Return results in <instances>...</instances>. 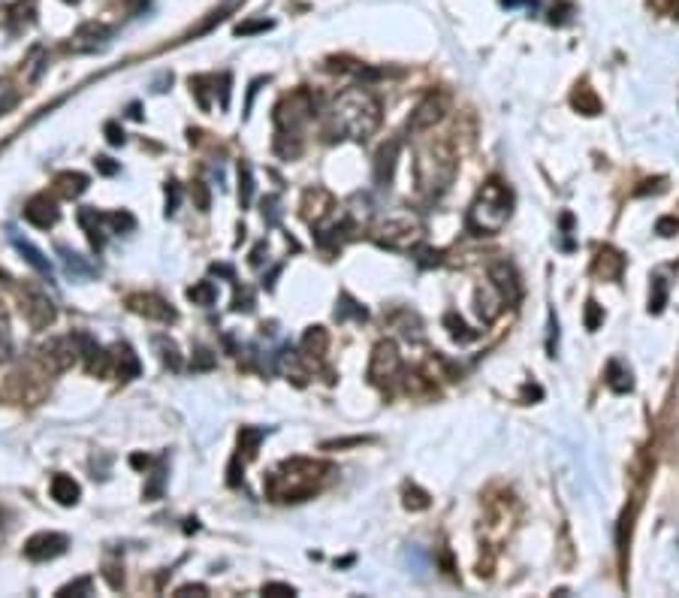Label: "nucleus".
I'll return each instance as SVG.
<instances>
[{
	"label": "nucleus",
	"mask_w": 679,
	"mask_h": 598,
	"mask_svg": "<svg viewBox=\"0 0 679 598\" xmlns=\"http://www.w3.org/2000/svg\"><path fill=\"white\" fill-rule=\"evenodd\" d=\"M187 297L194 302H199V306H211V302L218 299V290H214L211 281H199V284H194L187 290Z\"/></svg>",
	"instance_id": "c85d7f7f"
},
{
	"label": "nucleus",
	"mask_w": 679,
	"mask_h": 598,
	"mask_svg": "<svg viewBox=\"0 0 679 598\" xmlns=\"http://www.w3.org/2000/svg\"><path fill=\"white\" fill-rule=\"evenodd\" d=\"M214 366V357L211 351H206V347H199L197 351V360H194V369H211Z\"/></svg>",
	"instance_id": "a18cd8bd"
},
{
	"label": "nucleus",
	"mask_w": 679,
	"mask_h": 598,
	"mask_svg": "<svg viewBox=\"0 0 679 598\" xmlns=\"http://www.w3.org/2000/svg\"><path fill=\"white\" fill-rule=\"evenodd\" d=\"M66 4H76V0H66Z\"/></svg>",
	"instance_id": "6e6d98bb"
},
{
	"label": "nucleus",
	"mask_w": 679,
	"mask_h": 598,
	"mask_svg": "<svg viewBox=\"0 0 679 598\" xmlns=\"http://www.w3.org/2000/svg\"><path fill=\"white\" fill-rule=\"evenodd\" d=\"M112 360H115V369H118V378L124 381H133V378H139V357L133 354V347L130 345H115V354H112Z\"/></svg>",
	"instance_id": "f3484780"
},
{
	"label": "nucleus",
	"mask_w": 679,
	"mask_h": 598,
	"mask_svg": "<svg viewBox=\"0 0 679 598\" xmlns=\"http://www.w3.org/2000/svg\"><path fill=\"white\" fill-rule=\"evenodd\" d=\"M190 592L206 595V586H181V590H178V595H190Z\"/></svg>",
	"instance_id": "3c124183"
},
{
	"label": "nucleus",
	"mask_w": 679,
	"mask_h": 598,
	"mask_svg": "<svg viewBox=\"0 0 679 598\" xmlns=\"http://www.w3.org/2000/svg\"><path fill=\"white\" fill-rule=\"evenodd\" d=\"M194 197H197V206L199 212H209V190L202 182H194Z\"/></svg>",
	"instance_id": "79ce46f5"
},
{
	"label": "nucleus",
	"mask_w": 679,
	"mask_h": 598,
	"mask_svg": "<svg viewBox=\"0 0 679 598\" xmlns=\"http://www.w3.org/2000/svg\"><path fill=\"white\" fill-rule=\"evenodd\" d=\"M501 4H504V6H516V4H531V6H535L538 0H501Z\"/></svg>",
	"instance_id": "864d4df0"
},
{
	"label": "nucleus",
	"mask_w": 679,
	"mask_h": 598,
	"mask_svg": "<svg viewBox=\"0 0 679 598\" xmlns=\"http://www.w3.org/2000/svg\"><path fill=\"white\" fill-rule=\"evenodd\" d=\"M655 230H658L661 236H673L679 230V221L676 218H661L658 224H655Z\"/></svg>",
	"instance_id": "c03bdc74"
},
{
	"label": "nucleus",
	"mask_w": 679,
	"mask_h": 598,
	"mask_svg": "<svg viewBox=\"0 0 679 598\" xmlns=\"http://www.w3.org/2000/svg\"><path fill=\"white\" fill-rule=\"evenodd\" d=\"M73 342H76V351L85 357L91 375H94V372L103 375V372L109 369V360H112V354H106V347H100L88 333H73Z\"/></svg>",
	"instance_id": "f8f14e48"
},
{
	"label": "nucleus",
	"mask_w": 679,
	"mask_h": 598,
	"mask_svg": "<svg viewBox=\"0 0 679 598\" xmlns=\"http://www.w3.org/2000/svg\"><path fill=\"white\" fill-rule=\"evenodd\" d=\"M79 495H82V490H79V483L73 478H66V475L52 478V499L58 505H76Z\"/></svg>",
	"instance_id": "6ab92c4d"
},
{
	"label": "nucleus",
	"mask_w": 679,
	"mask_h": 598,
	"mask_svg": "<svg viewBox=\"0 0 679 598\" xmlns=\"http://www.w3.org/2000/svg\"><path fill=\"white\" fill-rule=\"evenodd\" d=\"M420 163H417V173H420V185L432 194H441L450 178H453V151L447 149V142L429 145V149H420Z\"/></svg>",
	"instance_id": "20e7f679"
},
{
	"label": "nucleus",
	"mask_w": 679,
	"mask_h": 598,
	"mask_svg": "<svg viewBox=\"0 0 679 598\" xmlns=\"http://www.w3.org/2000/svg\"><path fill=\"white\" fill-rule=\"evenodd\" d=\"M381 127V103L362 88H347L332 106V130L347 139H368Z\"/></svg>",
	"instance_id": "f257e3e1"
},
{
	"label": "nucleus",
	"mask_w": 679,
	"mask_h": 598,
	"mask_svg": "<svg viewBox=\"0 0 679 598\" xmlns=\"http://www.w3.org/2000/svg\"><path fill=\"white\" fill-rule=\"evenodd\" d=\"M326 466L320 462H308V459H290L284 462L275 475L269 478V495L278 502H299L305 495H311L317 487V475Z\"/></svg>",
	"instance_id": "7ed1b4c3"
},
{
	"label": "nucleus",
	"mask_w": 679,
	"mask_h": 598,
	"mask_svg": "<svg viewBox=\"0 0 679 598\" xmlns=\"http://www.w3.org/2000/svg\"><path fill=\"white\" fill-rule=\"evenodd\" d=\"M571 103H574L576 109H580L583 115H598V112H601V100H598V97L592 94V88H588V85H580V88H576L574 97H571Z\"/></svg>",
	"instance_id": "b1692460"
},
{
	"label": "nucleus",
	"mask_w": 679,
	"mask_h": 598,
	"mask_svg": "<svg viewBox=\"0 0 679 598\" xmlns=\"http://www.w3.org/2000/svg\"><path fill=\"white\" fill-rule=\"evenodd\" d=\"M272 28V21H242V25L239 28H236V33H239V37H248V33H260V30H269Z\"/></svg>",
	"instance_id": "c9c22d12"
},
{
	"label": "nucleus",
	"mask_w": 679,
	"mask_h": 598,
	"mask_svg": "<svg viewBox=\"0 0 679 598\" xmlns=\"http://www.w3.org/2000/svg\"><path fill=\"white\" fill-rule=\"evenodd\" d=\"M347 314H356V318H366V309H359L356 302H350V299L344 297V309H338V311H335V318H338V321H344Z\"/></svg>",
	"instance_id": "a19ab883"
},
{
	"label": "nucleus",
	"mask_w": 679,
	"mask_h": 598,
	"mask_svg": "<svg viewBox=\"0 0 679 598\" xmlns=\"http://www.w3.org/2000/svg\"><path fill=\"white\" fill-rule=\"evenodd\" d=\"M130 118H142V112H139V103H133V106H130Z\"/></svg>",
	"instance_id": "5fc2aeb1"
},
{
	"label": "nucleus",
	"mask_w": 679,
	"mask_h": 598,
	"mask_svg": "<svg viewBox=\"0 0 679 598\" xmlns=\"http://www.w3.org/2000/svg\"><path fill=\"white\" fill-rule=\"evenodd\" d=\"M149 4H151V0H124V6H127V13H130V16H139Z\"/></svg>",
	"instance_id": "8fccbe9b"
},
{
	"label": "nucleus",
	"mask_w": 679,
	"mask_h": 598,
	"mask_svg": "<svg viewBox=\"0 0 679 598\" xmlns=\"http://www.w3.org/2000/svg\"><path fill=\"white\" fill-rule=\"evenodd\" d=\"M66 547H70V538H66V535H61V532H40V535H33L25 544V556L33 559V562H49V559L64 556Z\"/></svg>",
	"instance_id": "39448f33"
},
{
	"label": "nucleus",
	"mask_w": 679,
	"mask_h": 598,
	"mask_svg": "<svg viewBox=\"0 0 679 598\" xmlns=\"http://www.w3.org/2000/svg\"><path fill=\"white\" fill-rule=\"evenodd\" d=\"M9 354H13V335H9V323L6 314L0 311V363H6Z\"/></svg>",
	"instance_id": "c756f323"
},
{
	"label": "nucleus",
	"mask_w": 679,
	"mask_h": 598,
	"mask_svg": "<svg viewBox=\"0 0 679 598\" xmlns=\"http://www.w3.org/2000/svg\"><path fill=\"white\" fill-rule=\"evenodd\" d=\"M16 100H18L16 88H9V82H4V79H0V115L13 109V106H16Z\"/></svg>",
	"instance_id": "2f4dec72"
},
{
	"label": "nucleus",
	"mask_w": 679,
	"mask_h": 598,
	"mask_svg": "<svg viewBox=\"0 0 679 598\" xmlns=\"http://www.w3.org/2000/svg\"><path fill=\"white\" fill-rule=\"evenodd\" d=\"M21 311L33 326H49L54 321V306L49 302V297L30 284H25V290H21Z\"/></svg>",
	"instance_id": "0eeeda50"
},
{
	"label": "nucleus",
	"mask_w": 679,
	"mask_h": 598,
	"mask_svg": "<svg viewBox=\"0 0 679 598\" xmlns=\"http://www.w3.org/2000/svg\"><path fill=\"white\" fill-rule=\"evenodd\" d=\"M25 218L33 224V227L49 230V227H54V224L61 221V209H58V202H54V200H49V194H37V197L28 200Z\"/></svg>",
	"instance_id": "1a4fd4ad"
},
{
	"label": "nucleus",
	"mask_w": 679,
	"mask_h": 598,
	"mask_svg": "<svg viewBox=\"0 0 679 598\" xmlns=\"http://www.w3.org/2000/svg\"><path fill=\"white\" fill-rule=\"evenodd\" d=\"M30 64H33V67H30L28 79H30V82H37L40 73L45 70V52H42V49H33V61H30Z\"/></svg>",
	"instance_id": "e433bc0d"
},
{
	"label": "nucleus",
	"mask_w": 679,
	"mask_h": 598,
	"mask_svg": "<svg viewBox=\"0 0 679 598\" xmlns=\"http://www.w3.org/2000/svg\"><path fill=\"white\" fill-rule=\"evenodd\" d=\"M405 505L414 511H423V507H429V495L420 490H405Z\"/></svg>",
	"instance_id": "72a5a7b5"
},
{
	"label": "nucleus",
	"mask_w": 679,
	"mask_h": 598,
	"mask_svg": "<svg viewBox=\"0 0 679 598\" xmlns=\"http://www.w3.org/2000/svg\"><path fill=\"white\" fill-rule=\"evenodd\" d=\"M323 347H326V333L320 330V326H314V330H308L305 333V338H302V351L308 354V357H320L323 354Z\"/></svg>",
	"instance_id": "bb28decb"
},
{
	"label": "nucleus",
	"mask_w": 679,
	"mask_h": 598,
	"mask_svg": "<svg viewBox=\"0 0 679 598\" xmlns=\"http://www.w3.org/2000/svg\"><path fill=\"white\" fill-rule=\"evenodd\" d=\"M601 321H604V311H601V306L588 299V302H586V330H592V333H595L598 326H601Z\"/></svg>",
	"instance_id": "7c9ffc66"
},
{
	"label": "nucleus",
	"mask_w": 679,
	"mask_h": 598,
	"mask_svg": "<svg viewBox=\"0 0 679 598\" xmlns=\"http://www.w3.org/2000/svg\"><path fill=\"white\" fill-rule=\"evenodd\" d=\"M9 239H13V245L18 248V254L21 257H25V260L33 266V269H37V272L40 275H45V278H52V263H49V257H45L42 251H40V248L37 245H30L28 239H21V236L16 233V230H9Z\"/></svg>",
	"instance_id": "2eb2a0df"
},
{
	"label": "nucleus",
	"mask_w": 679,
	"mask_h": 598,
	"mask_svg": "<svg viewBox=\"0 0 679 598\" xmlns=\"http://www.w3.org/2000/svg\"><path fill=\"white\" fill-rule=\"evenodd\" d=\"M54 185H58V190L66 200H73V197H82L88 190V176H82V173H61L58 178H54Z\"/></svg>",
	"instance_id": "5701e85b"
},
{
	"label": "nucleus",
	"mask_w": 679,
	"mask_h": 598,
	"mask_svg": "<svg viewBox=\"0 0 679 598\" xmlns=\"http://www.w3.org/2000/svg\"><path fill=\"white\" fill-rule=\"evenodd\" d=\"M178 197H181V190L175 182H169L166 188V215H175V206H178Z\"/></svg>",
	"instance_id": "58836bf2"
},
{
	"label": "nucleus",
	"mask_w": 679,
	"mask_h": 598,
	"mask_svg": "<svg viewBox=\"0 0 679 598\" xmlns=\"http://www.w3.org/2000/svg\"><path fill=\"white\" fill-rule=\"evenodd\" d=\"M607 387L613 393H628L631 390V372L622 369L619 363H610L607 366Z\"/></svg>",
	"instance_id": "a878e982"
},
{
	"label": "nucleus",
	"mask_w": 679,
	"mask_h": 598,
	"mask_svg": "<svg viewBox=\"0 0 679 598\" xmlns=\"http://www.w3.org/2000/svg\"><path fill=\"white\" fill-rule=\"evenodd\" d=\"M221 106H230V73L221 76Z\"/></svg>",
	"instance_id": "09e8293b"
},
{
	"label": "nucleus",
	"mask_w": 679,
	"mask_h": 598,
	"mask_svg": "<svg viewBox=\"0 0 679 598\" xmlns=\"http://www.w3.org/2000/svg\"><path fill=\"white\" fill-rule=\"evenodd\" d=\"M58 254L64 257L66 272H70V275H76V278H91V275L97 272V269L91 266V263H85V257H82V254L70 251V248H66V245H58Z\"/></svg>",
	"instance_id": "4be33fe9"
},
{
	"label": "nucleus",
	"mask_w": 679,
	"mask_h": 598,
	"mask_svg": "<svg viewBox=\"0 0 679 598\" xmlns=\"http://www.w3.org/2000/svg\"><path fill=\"white\" fill-rule=\"evenodd\" d=\"M91 590H94V580L82 577V580H76V583H66L58 595H91Z\"/></svg>",
	"instance_id": "473e14b6"
},
{
	"label": "nucleus",
	"mask_w": 679,
	"mask_h": 598,
	"mask_svg": "<svg viewBox=\"0 0 679 598\" xmlns=\"http://www.w3.org/2000/svg\"><path fill=\"white\" fill-rule=\"evenodd\" d=\"M127 306H130L136 314H145V318L161 321V323H169V321H175V318H178L175 309L169 306L166 299L154 297V293H136V297L127 299Z\"/></svg>",
	"instance_id": "6e6552de"
},
{
	"label": "nucleus",
	"mask_w": 679,
	"mask_h": 598,
	"mask_svg": "<svg viewBox=\"0 0 679 598\" xmlns=\"http://www.w3.org/2000/svg\"><path fill=\"white\" fill-rule=\"evenodd\" d=\"M444 321H447V326H453V330H450V333H453V335H456V338H462V342H465V338H474V333H465V330H468V326H465V323H462V321H456V314H447V318H444Z\"/></svg>",
	"instance_id": "4c0bfd02"
},
{
	"label": "nucleus",
	"mask_w": 679,
	"mask_h": 598,
	"mask_svg": "<svg viewBox=\"0 0 679 598\" xmlns=\"http://www.w3.org/2000/svg\"><path fill=\"white\" fill-rule=\"evenodd\" d=\"M109 40H112V28L100 25V21H88V25H82L70 37V52H76V54L100 52L109 46Z\"/></svg>",
	"instance_id": "423d86ee"
},
{
	"label": "nucleus",
	"mask_w": 679,
	"mask_h": 598,
	"mask_svg": "<svg viewBox=\"0 0 679 598\" xmlns=\"http://www.w3.org/2000/svg\"><path fill=\"white\" fill-rule=\"evenodd\" d=\"M395 157H399V139H390V142L378 151V163H375V178H378L381 185H387L390 178H393Z\"/></svg>",
	"instance_id": "a211bd4d"
},
{
	"label": "nucleus",
	"mask_w": 679,
	"mask_h": 598,
	"mask_svg": "<svg viewBox=\"0 0 679 598\" xmlns=\"http://www.w3.org/2000/svg\"><path fill=\"white\" fill-rule=\"evenodd\" d=\"M106 139L112 145H124V130L118 127V124H106Z\"/></svg>",
	"instance_id": "de8ad7c7"
},
{
	"label": "nucleus",
	"mask_w": 679,
	"mask_h": 598,
	"mask_svg": "<svg viewBox=\"0 0 679 598\" xmlns=\"http://www.w3.org/2000/svg\"><path fill=\"white\" fill-rule=\"evenodd\" d=\"M251 197H254L251 166H248V163H239V202H242V209L251 206Z\"/></svg>",
	"instance_id": "cd10ccee"
},
{
	"label": "nucleus",
	"mask_w": 679,
	"mask_h": 598,
	"mask_svg": "<svg viewBox=\"0 0 679 598\" xmlns=\"http://www.w3.org/2000/svg\"><path fill=\"white\" fill-rule=\"evenodd\" d=\"M511 206H513V197H511V190H507V185H501L498 178H489L468 209V230L474 236L498 233L507 224V218H511V212H513Z\"/></svg>",
	"instance_id": "f03ea898"
},
{
	"label": "nucleus",
	"mask_w": 679,
	"mask_h": 598,
	"mask_svg": "<svg viewBox=\"0 0 679 598\" xmlns=\"http://www.w3.org/2000/svg\"><path fill=\"white\" fill-rule=\"evenodd\" d=\"M664 299H667V287H664V281L661 278H655V297L649 299V311L658 314L664 309Z\"/></svg>",
	"instance_id": "f704fd0d"
},
{
	"label": "nucleus",
	"mask_w": 679,
	"mask_h": 598,
	"mask_svg": "<svg viewBox=\"0 0 679 598\" xmlns=\"http://www.w3.org/2000/svg\"><path fill=\"white\" fill-rule=\"evenodd\" d=\"M79 224L85 227V233H88V239H91V245L97 248H103L106 245V236H103V215H100L97 209H91V206H85V209H79Z\"/></svg>",
	"instance_id": "dca6fc26"
},
{
	"label": "nucleus",
	"mask_w": 679,
	"mask_h": 598,
	"mask_svg": "<svg viewBox=\"0 0 679 598\" xmlns=\"http://www.w3.org/2000/svg\"><path fill=\"white\" fill-rule=\"evenodd\" d=\"M489 281L495 284V290L501 293V299L504 302H511V306H516L519 297H523V287H519V278L513 272V266L507 263V260H498L489 266Z\"/></svg>",
	"instance_id": "9b49d317"
},
{
	"label": "nucleus",
	"mask_w": 679,
	"mask_h": 598,
	"mask_svg": "<svg viewBox=\"0 0 679 598\" xmlns=\"http://www.w3.org/2000/svg\"><path fill=\"white\" fill-rule=\"evenodd\" d=\"M94 166H97L103 176H115V173H118V163H112V157H97Z\"/></svg>",
	"instance_id": "49530a36"
},
{
	"label": "nucleus",
	"mask_w": 679,
	"mask_h": 598,
	"mask_svg": "<svg viewBox=\"0 0 679 598\" xmlns=\"http://www.w3.org/2000/svg\"><path fill=\"white\" fill-rule=\"evenodd\" d=\"M263 218H266L269 224H278L281 215H278V200H275V197H266V200H263Z\"/></svg>",
	"instance_id": "ea45409f"
},
{
	"label": "nucleus",
	"mask_w": 679,
	"mask_h": 598,
	"mask_svg": "<svg viewBox=\"0 0 679 598\" xmlns=\"http://www.w3.org/2000/svg\"><path fill=\"white\" fill-rule=\"evenodd\" d=\"M444 118V103H441L438 97H426L420 106H417L411 112V121H407V130H429V127H435V124Z\"/></svg>",
	"instance_id": "4468645a"
},
{
	"label": "nucleus",
	"mask_w": 679,
	"mask_h": 598,
	"mask_svg": "<svg viewBox=\"0 0 679 598\" xmlns=\"http://www.w3.org/2000/svg\"><path fill=\"white\" fill-rule=\"evenodd\" d=\"M275 592H281V595H296V590H293V586H287V583H266V586H263V595H275Z\"/></svg>",
	"instance_id": "37998d69"
},
{
	"label": "nucleus",
	"mask_w": 679,
	"mask_h": 598,
	"mask_svg": "<svg viewBox=\"0 0 679 598\" xmlns=\"http://www.w3.org/2000/svg\"><path fill=\"white\" fill-rule=\"evenodd\" d=\"M40 354L45 360V366H49L52 372H64V369H70L73 366V360H76V342H73V335L70 338H49L42 347H40Z\"/></svg>",
	"instance_id": "9d476101"
},
{
	"label": "nucleus",
	"mask_w": 679,
	"mask_h": 598,
	"mask_svg": "<svg viewBox=\"0 0 679 598\" xmlns=\"http://www.w3.org/2000/svg\"><path fill=\"white\" fill-rule=\"evenodd\" d=\"M395 372H399V351H395L393 342H381L375 347V357H371L368 375L375 381H383V378H393Z\"/></svg>",
	"instance_id": "ddd939ff"
},
{
	"label": "nucleus",
	"mask_w": 679,
	"mask_h": 598,
	"mask_svg": "<svg viewBox=\"0 0 679 598\" xmlns=\"http://www.w3.org/2000/svg\"><path fill=\"white\" fill-rule=\"evenodd\" d=\"M154 347L161 351V360H163V363H166L169 369H173V372L181 369V357H178V347H175L173 338H166V335H154Z\"/></svg>",
	"instance_id": "393cba45"
},
{
	"label": "nucleus",
	"mask_w": 679,
	"mask_h": 598,
	"mask_svg": "<svg viewBox=\"0 0 679 598\" xmlns=\"http://www.w3.org/2000/svg\"><path fill=\"white\" fill-rule=\"evenodd\" d=\"M33 16H37V0H18V4L6 6V21L13 30H18L21 25H30Z\"/></svg>",
	"instance_id": "412c9836"
},
{
	"label": "nucleus",
	"mask_w": 679,
	"mask_h": 598,
	"mask_svg": "<svg viewBox=\"0 0 679 598\" xmlns=\"http://www.w3.org/2000/svg\"><path fill=\"white\" fill-rule=\"evenodd\" d=\"M130 462H133L136 468H142V466H149V456H139V454H136V456H130Z\"/></svg>",
	"instance_id": "603ef678"
},
{
	"label": "nucleus",
	"mask_w": 679,
	"mask_h": 598,
	"mask_svg": "<svg viewBox=\"0 0 679 598\" xmlns=\"http://www.w3.org/2000/svg\"><path fill=\"white\" fill-rule=\"evenodd\" d=\"M622 266H625V257H622L619 251H613V248H604V251L598 254V260H595V272L604 275V278H619Z\"/></svg>",
	"instance_id": "aec40b11"
}]
</instances>
